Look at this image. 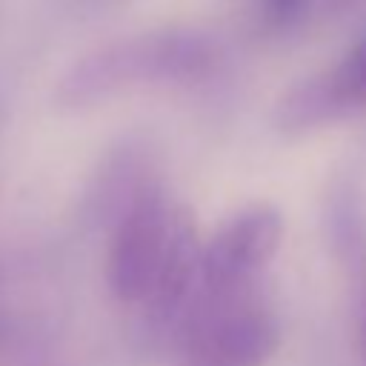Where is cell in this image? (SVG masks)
Listing matches in <instances>:
<instances>
[{"label":"cell","instance_id":"1","mask_svg":"<svg viewBox=\"0 0 366 366\" xmlns=\"http://www.w3.org/2000/svg\"><path fill=\"white\" fill-rule=\"evenodd\" d=\"M226 51L209 31L189 26L120 37L83 54L57 83L63 109L97 106L132 86H194L223 69Z\"/></svg>","mask_w":366,"mask_h":366},{"label":"cell","instance_id":"2","mask_svg":"<svg viewBox=\"0 0 366 366\" xmlns=\"http://www.w3.org/2000/svg\"><path fill=\"white\" fill-rule=\"evenodd\" d=\"M174 366H266L280 343L272 312L243 295H200L174 335Z\"/></svg>","mask_w":366,"mask_h":366},{"label":"cell","instance_id":"3","mask_svg":"<svg viewBox=\"0 0 366 366\" xmlns=\"http://www.w3.org/2000/svg\"><path fill=\"white\" fill-rule=\"evenodd\" d=\"M283 234V212L272 203H249L229 214L200 243V292L243 295L277 254Z\"/></svg>","mask_w":366,"mask_h":366},{"label":"cell","instance_id":"4","mask_svg":"<svg viewBox=\"0 0 366 366\" xmlns=\"http://www.w3.org/2000/svg\"><path fill=\"white\" fill-rule=\"evenodd\" d=\"M174 203L154 180L112 223L106 283L120 303H143L166 254Z\"/></svg>","mask_w":366,"mask_h":366},{"label":"cell","instance_id":"5","mask_svg":"<svg viewBox=\"0 0 366 366\" xmlns=\"http://www.w3.org/2000/svg\"><path fill=\"white\" fill-rule=\"evenodd\" d=\"M366 109V34L337 63L292 83L272 109V123L286 137H300Z\"/></svg>","mask_w":366,"mask_h":366},{"label":"cell","instance_id":"6","mask_svg":"<svg viewBox=\"0 0 366 366\" xmlns=\"http://www.w3.org/2000/svg\"><path fill=\"white\" fill-rule=\"evenodd\" d=\"M200 243H203V237H200L194 212L189 206L174 203L163 263L157 269V277H154L146 300L140 303L152 332L172 329V335H174L180 317L197 297V292H200Z\"/></svg>","mask_w":366,"mask_h":366},{"label":"cell","instance_id":"7","mask_svg":"<svg viewBox=\"0 0 366 366\" xmlns=\"http://www.w3.org/2000/svg\"><path fill=\"white\" fill-rule=\"evenodd\" d=\"M157 177L152 174V154L149 146L140 140L117 143L100 169L94 172L86 197H83V217L92 226H109L129 209V203L152 186Z\"/></svg>","mask_w":366,"mask_h":366},{"label":"cell","instance_id":"8","mask_svg":"<svg viewBox=\"0 0 366 366\" xmlns=\"http://www.w3.org/2000/svg\"><path fill=\"white\" fill-rule=\"evenodd\" d=\"M326 232L335 254L346 266H360L366 257V203L355 172H340L326 189Z\"/></svg>","mask_w":366,"mask_h":366},{"label":"cell","instance_id":"9","mask_svg":"<svg viewBox=\"0 0 366 366\" xmlns=\"http://www.w3.org/2000/svg\"><path fill=\"white\" fill-rule=\"evenodd\" d=\"M312 9V0H254L257 23L263 31L280 34L297 29Z\"/></svg>","mask_w":366,"mask_h":366},{"label":"cell","instance_id":"10","mask_svg":"<svg viewBox=\"0 0 366 366\" xmlns=\"http://www.w3.org/2000/svg\"><path fill=\"white\" fill-rule=\"evenodd\" d=\"M355 3H357V0H329V6L337 9V11H340V9H349V6H355Z\"/></svg>","mask_w":366,"mask_h":366},{"label":"cell","instance_id":"11","mask_svg":"<svg viewBox=\"0 0 366 366\" xmlns=\"http://www.w3.org/2000/svg\"><path fill=\"white\" fill-rule=\"evenodd\" d=\"M363 360H366V320H363Z\"/></svg>","mask_w":366,"mask_h":366}]
</instances>
